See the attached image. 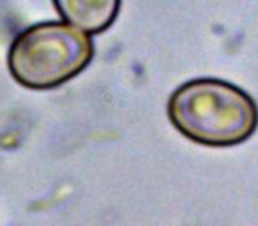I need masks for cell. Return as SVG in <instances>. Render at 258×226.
Listing matches in <instances>:
<instances>
[{"label":"cell","mask_w":258,"mask_h":226,"mask_svg":"<svg viewBox=\"0 0 258 226\" xmlns=\"http://www.w3.org/2000/svg\"><path fill=\"white\" fill-rule=\"evenodd\" d=\"M168 119L189 141L207 147H233L258 127V106L249 94L228 82L198 78L170 96Z\"/></svg>","instance_id":"obj_1"},{"label":"cell","mask_w":258,"mask_h":226,"mask_svg":"<svg viewBox=\"0 0 258 226\" xmlns=\"http://www.w3.org/2000/svg\"><path fill=\"white\" fill-rule=\"evenodd\" d=\"M53 6L64 22L94 36L113 25L120 0H53Z\"/></svg>","instance_id":"obj_3"},{"label":"cell","mask_w":258,"mask_h":226,"mask_svg":"<svg viewBox=\"0 0 258 226\" xmlns=\"http://www.w3.org/2000/svg\"><path fill=\"white\" fill-rule=\"evenodd\" d=\"M92 57L90 34L68 22H43L16 36L8 53V67L25 89L50 90L85 71Z\"/></svg>","instance_id":"obj_2"}]
</instances>
